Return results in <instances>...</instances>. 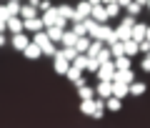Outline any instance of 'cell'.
<instances>
[{
	"label": "cell",
	"instance_id": "obj_1",
	"mask_svg": "<svg viewBox=\"0 0 150 128\" xmlns=\"http://www.w3.org/2000/svg\"><path fill=\"white\" fill-rule=\"evenodd\" d=\"M90 38L93 40H103L105 45H110V43H115L118 38H115V30H112L108 23H98L95 28H93V33H90Z\"/></svg>",
	"mask_w": 150,
	"mask_h": 128
},
{
	"label": "cell",
	"instance_id": "obj_2",
	"mask_svg": "<svg viewBox=\"0 0 150 128\" xmlns=\"http://www.w3.org/2000/svg\"><path fill=\"white\" fill-rule=\"evenodd\" d=\"M40 20H43V25L48 28V25H60V28H65V18H60L58 15V10L55 8H48V10H43V15H40Z\"/></svg>",
	"mask_w": 150,
	"mask_h": 128
},
{
	"label": "cell",
	"instance_id": "obj_3",
	"mask_svg": "<svg viewBox=\"0 0 150 128\" xmlns=\"http://www.w3.org/2000/svg\"><path fill=\"white\" fill-rule=\"evenodd\" d=\"M95 75H98V80H112V75H115V65H112V58L98 65Z\"/></svg>",
	"mask_w": 150,
	"mask_h": 128
},
{
	"label": "cell",
	"instance_id": "obj_4",
	"mask_svg": "<svg viewBox=\"0 0 150 128\" xmlns=\"http://www.w3.org/2000/svg\"><path fill=\"white\" fill-rule=\"evenodd\" d=\"M28 43H30V38L25 35V30H20V33H10V45L18 50V53H20V50L25 48Z\"/></svg>",
	"mask_w": 150,
	"mask_h": 128
},
{
	"label": "cell",
	"instance_id": "obj_5",
	"mask_svg": "<svg viewBox=\"0 0 150 128\" xmlns=\"http://www.w3.org/2000/svg\"><path fill=\"white\" fill-rule=\"evenodd\" d=\"M90 18L95 23H108L110 18H108V13H105V5L103 3H95V5H90Z\"/></svg>",
	"mask_w": 150,
	"mask_h": 128
},
{
	"label": "cell",
	"instance_id": "obj_6",
	"mask_svg": "<svg viewBox=\"0 0 150 128\" xmlns=\"http://www.w3.org/2000/svg\"><path fill=\"white\" fill-rule=\"evenodd\" d=\"M88 15H90V3L88 0H80L78 5H73V20H83Z\"/></svg>",
	"mask_w": 150,
	"mask_h": 128
},
{
	"label": "cell",
	"instance_id": "obj_7",
	"mask_svg": "<svg viewBox=\"0 0 150 128\" xmlns=\"http://www.w3.org/2000/svg\"><path fill=\"white\" fill-rule=\"evenodd\" d=\"M20 53L25 55L28 60H40V58H43V53H40V45H35V43H33V40L28 43V45H25V48L20 50Z\"/></svg>",
	"mask_w": 150,
	"mask_h": 128
},
{
	"label": "cell",
	"instance_id": "obj_8",
	"mask_svg": "<svg viewBox=\"0 0 150 128\" xmlns=\"http://www.w3.org/2000/svg\"><path fill=\"white\" fill-rule=\"evenodd\" d=\"M43 20H40V15H35V18H28V20H23V30L25 33H38V30H43Z\"/></svg>",
	"mask_w": 150,
	"mask_h": 128
},
{
	"label": "cell",
	"instance_id": "obj_9",
	"mask_svg": "<svg viewBox=\"0 0 150 128\" xmlns=\"http://www.w3.org/2000/svg\"><path fill=\"white\" fill-rule=\"evenodd\" d=\"M95 93H98V98H110L112 96V80H98V88H95Z\"/></svg>",
	"mask_w": 150,
	"mask_h": 128
},
{
	"label": "cell",
	"instance_id": "obj_10",
	"mask_svg": "<svg viewBox=\"0 0 150 128\" xmlns=\"http://www.w3.org/2000/svg\"><path fill=\"white\" fill-rule=\"evenodd\" d=\"M18 15H20L23 20H28V18H35V15H40V10H38L35 5H30V3H20V10H18Z\"/></svg>",
	"mask_w": 150,
	"mask_h": 128
},
{
	"label": "cell",
	"instance_id": "obj_11",
	"mask_svg": "<svg viewBox=\"0 0 150 128\" xmlns=\"http://www.w3.org/2000/svg\"><path fill=\"white\" fill-rule=\"evenodd\" d=\"M68 65H70V63H68V60H65V58H63L60 53H55V55H53V70H55L58 75H65Z\"/></svg>",
	"mask_w": 150,
	"mask_h": 128
},
{
	"label": "cell",
	"instance_id": "obj_12",
	"mask_svg": "<svg viewBox=\"0 0 150 128\" xmlns=\"http://www.w3.org/2000/svg\"><path fill=\"white\" fill-rule=\"evenodd\" d=\"M5 30H8V33H20V30H23V18H20V15H10V18L5 20Z\"/></svg>",
	"mask_w": 150,
	"mask_h": 128
},
{
	"label": "cell",
	"instance_id": "obj_13",
	"mask_svg": "<svg viewBox=\"0 0 150 128\" xmlns=\"http://www.w3.org/2000/svg\"><path fill=\"white\" fill-rule=\"evenodd\" d=\"M145 91H148V85H145L143 80H133V83H128V96H135V98H140Z\"/></svg>",
	"mask_w": 150,
	"mask_h": 128
},
{
	"label": "cell",
	"instance_id": "obj_14",
	"mask_svg": "<svg viewBox=\"0 0 150 128\" xmlns=\"http://www.w3.org/2000/svg\"><path fill=\"white\" fill-rule=\"evenodd\" d=\"M65 78L70 80V83H85V80H83V70H78L75 68V65H68V70H65Z\"/></svg>",
	"mask_w": 150,
	"mask_h": 128
},
{
	"label": "cell",
	"instance_id": "obj_15",
	"mask_svg": "<svg viewBox=\"0 0 150 128\" xmlns=\"http://www.w3.org/2000/svg\"><path fill=\"white\" fill-rule=\"evenodd\" d=\"M112 80H120V83H133V80H135V73H133V68H125V70H115Z\"/></svg>",
	"mask_w": 150,
	"mask_h": 128
},
{
	"label": "cell",
	"instance_id": "obj_16",
	"mask_svg": "<svg viewBox=\"0 0 150 128\" xmlns=\"http://www.w3.org/2000/svg\"><path fill=\"white\" fill-rule=\"evenodd\" d=\"M112 65H115V70H125V68H133V63H130V55H115L112 58Z\"/></svg>",
	"mask_w": 150,
	"mask_h": 128
},
{
	"label": "cell",
	"instance_id": "obj_17",
	"mask_svg": "<svg viewBox=\"0 0 150 128\" xmlns=\"http://www.w3.org/2000/svg\"><path fill=\"white\" fill-rule=\"evenodd\" d=\"M105 111H110V113H120V111H123V101H120V98H115V96L105 98Z\"/></svg>",
	"mask_w": 150,
	"mask_h": 128
},
{
	"label": "cell",
	"instance_id": "obj_18",
	"mask_svg": "<svg viewBox=\"0 0 150 128\" xmlns=\"http://www.w3.org/2000/svg\"><path fill=\"white\" fill-rule=\"evenodd\" d=\"M145 28H148L145 23H138V20H135V25L130 28V38H133L135 43H138V40H143V38H145Z\"/></svg>",
	"mask_w": 150,
	"mask_h": 128
},
{
	"label": "cell",
	"instance_id": "obj_19",
	"mask_svg": "<svg viewBox=\"0 0 150 128\" xmlns=\"http://www.w3.org/2000/svg\"><path fill=\"white\" fill-rule=\"evenodd\" d=\"M63 30H65V28H60V25H48V28H45V35H48L53 43H60V38H63Z\"/></svg>",
	"mask_w": 150,
	"mask_h": 128
},
{
	"label": "cell",
	"instance_id": "obj_20",
	"mask_svg": "<svg viewBox=\"0 0 150 128\" xmlns=\"http://www.w3.org/2000/svg\"><path fill=\"white\" fill-rule=\"evenodd\" d=\"M112 96L123 101L128 96V83H120V80H112Z\"/></svg>",
	"mask_w": 150,
	"mask_h": 128
},
{
	"label": "cell",
	"instance_id": "obj_21",
	"mask_svg": "<svg viewBox=\"0 0 150 128\" xmlns=\"http://www.w3.org/2000/svg\"><path fill=\"white\" fill-rule=\"evenodd\" d=\"M93 111H95V98H83L80 101V113L83 116H93Z\"/></svg>",
	"mask_w": 150,
	"mask_h": 128
},
{
	"label": "cell",
	"instance_id": "obj_22",
	"mask_svg": "<svg viewBox=\"0 0 150 128\" xmlns=\"http://www.w3.org/2000/svg\"><path fill=\"white\" fill-rule=\"evenodd\" d=\"M123 53H125V55H130V58H133V55H138V43H135L133 38L123 40Z\"/></svg>",
	"mask_w": 150,
	"mask_h": 128
},
{
	"label": "cell",
	"instance_id": "obj_23",
	"mask_svg": "<svg viewBox=\"0 0 150 128\" xmlns=\"http://www.w3.org/2000/svg\"><path fill=\"white\" fill-rule=\"evenodd\" d=\"M88 45H90V35H78V40H75V45H73V48L78 50V53H85V50H88Z\"/></svg>",
	"mask_w": 150,
	"mask_h": 128
},
{
	"label": "cell",
	"instance_id": "obj_24",
	"mask_svg": "<svg viewBox=\"0 0 150 128\" xmlns=\"http://www.w3.org/2000/svg\"><path fill=\"white\" fill-rule=\"evenodd\" d=\"M40 53H43V55H48V58H53V55L58 53V43H53V40L43 43V45H40Z\"/></svg>",
	"mask_w": 150,
	"mask_h": 128
},
{
	"label": "cell",
	"instance_id": "obj_25",
	"mask_svg": "<svg viewBox=\"0 0 150 128\" xmlns=\"http://www.w3.org/2000/svg\"><path fill=\"white\" fill-rule=\"evenodd\" d=\"M78 96H80V101L83 98H95V91H93L90 85H85V83H78Z\"/></svg>",
	"mask_w": 150,
	"mask_h": 128
},
{
	"label": "cell",
	"instance_id": "obj_26",
	"mask_svg": "<svg viewBox=\"0 0 150 128\" xmlns=\"http://www.w3.org/2000/svg\"><path fill=\"white\" fill-rule=\"evenodd\" d=\"M55 10H58V15H60V18H65V20H73V5L63 3V5H58Z\"/></svg>",
	"mask_w": 150,
	"mask_h": 128
},
{
	"label": "cell",
	"instance_id": "obj_27",
	"mask_svg": "<svg viewBox=\"0 0 150 128\" xmlns=\"http://www.w3.org/2000/svg\"><path fill=\"white\" fill-rule=\"evenodd\" d=\"M105 13H108V18H120L123 8H120L118 3H105Z\"/></svg>",
	"mask_w": 150,
	"mask_h": 128
},
{
	"label": "cell",
	"instance_id": "obj_28",
	"mask_svg": "<svg viewBox=\"0 0 150 128\" xmlns=\"http://www.w3.org/2000/svg\"><path fill=\"white\" fill-rule=\"evenodd\" d=\"M75 40H78V35L73 30H63V38H60L58 45H75Z\"/></svg>",
	"mask_w": 150,
	"mask_h": 128
},
{
	"label": "cell",
	"instance_id": "obj_29",
	"mask_svg": "<svg viewBox=\"0 0 150 128\" xmlns=\"http://www.w3.org/2000/svg\"><path fill=\"white\" fill-rule=\"evenodd\" d=\"M105 116V101L95 96V111H93V118H103Z\"/></svg>",
	"mask_w": 150,
	"mask_h": 128
},
{
	"label": "cell",
	"instance_id": "obj_30",
	"mask_svg": "<svg viewBox=\"0 0 150 128\" xmlns=\"http://www.w3.org/2000/svg\"><path fill=\"white\" fill-rule=\"evenodd\" d=\"M125 13H128V15H140V10H143V5H140V3H135V0H130L128 5L123 8Z\"/></svg>",
	"mask_w": 150,
	"mask_h": 128
},
{
	"label": "cell",
	"instance_id": "obj_31",
	"mask_svg": "<svg viewBox=\"0 0 150 128\" xmlns=\"http://www.w3.org/2000/svg\"><path fill=\"white\" fill-rule=\"evenodd\" d=\"M112 30H115V38H118V40H128L130 38V28H123L118 23V28H112Z\"/></svg>",
	"mask_w": 150,
	"mask_h": 128
},
{
	"label": "cell",
	"instance_id": "obj_32",
	"mask_svg": "<svg viewBox=\"0 0 150 128\" xmlns=\"http://www.w3.org/2000/svg\"><path fill=\"white\" fill-rule=\"evenodd\" d=\"M112 55H110V48H108V45H103L100 50H98V55H95V60L98 63H105V60H110Z\"/></svg>",
	"mask_w": 150,
	"mask_h": 128
},
{
	"label": "cell",
	"instance_id": "obj_33",
	"mask_svg": "<svg viewBox=\"0 0 150 128\" xmlns=\"http://www.w3.org/2000/svg\"><path fill=\"white\" fill-rule=\"evenodd\" d=\"M120 25L123 28H133L135 25V15H128V13H125V15L120 18Z\"/></svg>",
	"mask_w": 150,
	"mask_h": 128
},
{
	"label": "cell",
	"instance_id": "obj_34",
	"mask_svg": "<svg viewBox=\"0 0 150 128\" xmlns=\"http://www.w3.org/2000/svg\"><path fill=\"white\" fill-rule=\"evenodd\" d=\"M98 65H100V63H98L95 58H90V55H88V63H85V70H88V73H95Z\"/></svg>",
	"mask_w": 150,
	"mask_h": 128
},
{
	"label": "cell",
	"instance_id": "obj_35",
	"mask_svg": "<svg viewBox=\"0 0 150 128\" xmlns=\"http://www.w3.org/2000/svg\"><path fill=\"white\" fill-rule=\"evenodd\" d=\"M140 70H143V73H150V50L145 53V58L140 60Z\"/></svg>",
	"mask_w": 150,
	"mask_h": 128
},
{
	"label": "cell",
	"instance_id": "obj_36",
	"mask_svg": "<svg viewBox=\"0 0 150 128\" xmlns=\"http://www.w3.org/2000/svg\"><path fill=\"white\" fill-rule=\"evenodd\" d=\"M48 8H53L50 0H40V3H38V10H48Z\"/></svg>",
	"mask_w": 150,
	"mask_h": 128
},
{
	"label": "cell",
	"instance_id": "obj_37",
	"mask_svg": "<svg viewBox=\"0 0 150 128\" xmlns=\"http://www.w3.org/2000/svg\"><path fill=\"white\" fill-rule=\"evenodd\" d=\"M5 45H8V38L3 35V33H0V48H5Z\"/></svg>",
	"mask_w": 150,
	"mask_h": 128
},
{
	"label": "cell",
	"instance_id": "obj_38",
	"mask_svg": "<svg viewBox=\"0 0 150 128\" xmlns=\"http://www.w3.org/2000/svg\"><path fill=\"white\" fill-rule=\"evenodd\" d=\"M115 3H118L120 8H125V5H128V3H130V0H115Z\"/></svg>",
	"mask_w": 150,
	"mask_h": 128
},
{
	"label": "cell",
	"instance_id": "obj_39",
	"mask_svg": "<svg viewBox=\"0 0 150 128\" xmlns=\"http://www.w3.org/2000/svg\"><path fill=\"white\" fill-rule=\"evenodd\" d=\"M145 38H148V40H150V25L145 28Z\"/></svg>",
	"mask_w": 150,
	"mask_h": 128
},
{
	"label": "cell",
	"instance_id": "obj_40",
	"mask_svg": "<svg viewBox=\"0 0 150 128\" xmlns=\"http://www.w3.org/2000/svg\"><path fill=\"white\" fill-rule=\"evenodd\" d=\"M28 3H30V5H35V8H38V3H40V0H28Z\"/></svg>",
	"mask_w": 150,
	"mask_h": 128
},
{
	"label": "cell",
	"instance_id": "obj_41",
	"mask_svg": "<svg viewBox=\"0 0 150 128\" xmlns=\"http://www.w3.org/2000/svg\"><path fill=\"white\" fill-rule=\"evenodd\" d=\"M135 3H140V5H143V8H145V3H148V0H135Z\"/></svg>",
	"mask_w": 150,
	"mask_h": 128
},
{
	"label": "cell",
	"instance_id": "obj_42",
	"mask_svg": "<svg viewBox=\"0 0 150 128\" xmlns=\"http://www.w3.org/2000/svg\"><path fill=\"white\" fill-rule=\"evenodd\" d=\"M88 3H90V5H95V3H100V0H88Z\"/></svg>",
	"mask_w": 150,
	"mask_h": 128
},
{
	"label": "cell",
	"instance_id": "obj_43",
	"mask_svg": "<svg viewBox=\"0 0 150 128\" xmlns=\"http://www.w3.org/2000/svg\"><path fill=\"white\" fill-rule=\"evenodd\" d=\"M100 3H103V5H105V3H115V0H100Z\"/></svg>",
	"mask_w": 150,
	"mask_h": 128
},
{
	"label": "cell",
	"instance_id": "obj_44",
	"mask_svg": "<svg viewBox=\"0 0 150 128\" xmlns=\"http://www.w3.org/2000/svg\"><path fill=\"white\" fill-rule=\"evenodd\" d=\"M145 8H148V10H150V0H148V3H145Z\"/></svg>",
	"mask_w": 150,
	"mask_h": 128
},
{
	"label": "cell",
	"instance_id": "obj_45",
	"mask_svg": "<svg viewBox=\"0 0 150 128\" xmlns=\"http://www.w3.org/2000/svg\"><path fill=\"white\" fill-rule=\"evenodd\" d=\"M0 3H3V0H0Z\"/></svg>",
	"mask_w": 150,
	"mask_h": 128
},
{
	"label": "cell",
	"instance_id": "obj_46",
	"mask_svg": "<svg viewBox=\"0 0 150 128\" xmlns=\"http://www.w3.org/2000/svg\"><path fill=\"white\" fill-rule=\"evenodd\" d=\"M18 3H20V0H18Z\"/></svg>",
	"mask_w": 150,
	"mask_h": 128
}]
</instances>
